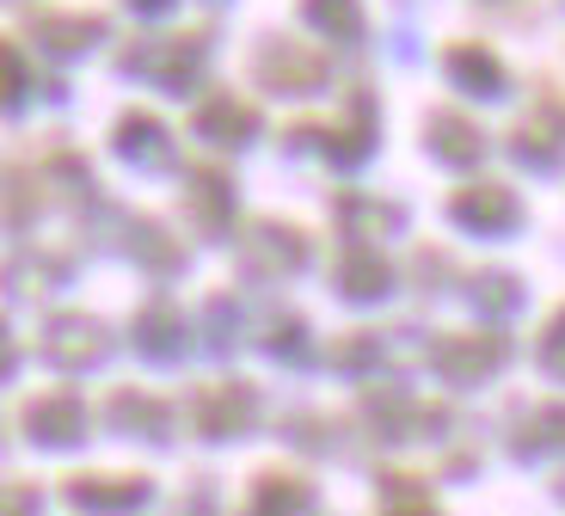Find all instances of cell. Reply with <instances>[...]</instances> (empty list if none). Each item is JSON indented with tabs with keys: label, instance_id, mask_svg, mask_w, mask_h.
I'll use <instances>...</instances> for the list:
<instances>
[{
	"label": "cell",
	"instance_id": "1",
	"mask_svg": "<svg viewBox=\"0 0 565 516\" xmlns=\"http://www.w3.org/2000/svg\"><path fill=\"white\" fill-rule=\"evenodd\" d=\"M25 431L38 436V443H74V436L86 431V412H81V400H68V393L31 400L25 406Z\"/></svg>",
	"mask_w": 565,
	"mask_h": 516
},
{
	"label": "cell",
	"instance_id": "2",
	"mask_svg": "<svg viewBox=\"0 0 565 516\" xmlns=\"http://www.w3.org/2000/svg\"><path fill=\"white\" fill-rule=\"evenodd\" d=\"M43 350H50L56 364H93L105 350V333L93 320H81V314H62V320L43 333Z\"/></svg>",
	"mask_w": 565,
	"mask_h": 516
},
{
	"label": "cell",
	"instance_id": "3",
	"mask_svg": "<svg viewBox=\"0 0 565 516\" xmlns=\"http://www.w3.org/2000/svg\"><path fill=\"white\" fill-rule=\"evenodd\" d=\"M68 492L81 504H99V510H136L148 498V480H74Z\"/></svg>",
	"mask_w": 565,
	"mask_h": 516
},
{
	"label": "cell",
	"instance_id": "4",
	"mask_svg": "<svg viewBox=\"0 0 565 516\" xmlns=\"http://www.w3.org/2000/svg\"><path fill=\"white\" fill-rule=\"evenodd\" d=\"M31 31H38L50 50H81V43L99 38V19H74V13H38L31 19Z\"/></svg>",
	"mask_w": 565,
	"mask_h": 516
},
{
	"label": "cell",
	"instance_id": "5",
	"mask_svg": "<svg viewBox=\"0 0 565 516\" xmlns=\"http://www.w3.org/2000/svg\"><path fill=\"white\" fill-rule=\"evenodd\" d=\"M265 62H270V69H265L270 86H313V81H320V62L301 56V50H282V43H277V50H265Z\"/></svg>",
	"mask_w": 565,
	"mask_h": 516
},
{
	"label": "cell",
	"instance_id": "6",
	"mask_svg": "<svg viewBox=\"0 0 565 516\" xmlns=\"http://www.w3.org/2000/svg\"><path fill=\"white\" fill-rule=\"evenodd\" d=\"M198 129H210V136H253V112L234 105V98H210L203 117H198Z\"/></svg>",
	"mask_w": 565,
	"mask_h": 516
},
{
	"label": "cell",
	"instance_id": "7",
	"mask_svg": "<svg viewBox=\"0 0 565 516\" xmlns=\"http://www.w3.org/2000/svg\"><path fill=\"white\" fill-rule=\"evenodd\" d=\"M136 338L148 350H172L179 345V314H172V307H148V314L136 320Z\"/></svg>",
	"mask_w": 565,
	"mask_h": 516
},
{
	"label": "cell",
	"instance_id": "8",
	"mask_svg": "<svg viewBox=\"0 0 565 516\" xmlns=\"http://www.w3.org/2000/svg\"><path fill=\"white\" fill-rule=\"evenodd\" d=\"M301 498H308V492H301L296 480H265V486H258V516H296Z\"/></svg>",
	"mask_w": 565,
	"mask_h": 516
},
{
	"label": "cell",
	"instance_id": "9",
	"mask_svg": "<svg viewBox=\"0 0 565 516\" xmlns=\"http://www.w3.org/2000/svg\"><path fill=\"white\" fill-rule=\"evenodd\" d=\"M117 148H124V154H141V148H148V154H167V136H160L154 117H129V124L117 129Z\"/></svg>",
	"mask_w": 565,
	"mask_h": 516
},
{
	"label": "cell",
	"instance_id": "10",
	"mask_svg": "<svg viewBox=\"0 0 565 516\" xmlns=\"http://www.w3.org/2000/svg\"><path fill=\"white\" fill-rule=\"evenodd\" d=\"M25 93V62H19L13 43H0V98H19Z\"/></svg>",
	"mask_w": 565,
	"mask_h": 516
},
{
	"label": "cell",
	"instance_id": "11",
	"mask_svg": "<svg viewBox=\"0 0 565 516\" xmlns=\"http://www.w3.org/2000/svg\"><path fill=\"white\" fill-rule=\"evenodd\" d=\"M13 369V345H7V326H0V376Z\"/></svg>",
	"mask_w": 565,
	"mask_h": 516
},
{
	"label": "cell",
	"instance_id": "12",
	"mask_svg": "<svg viewBox=\"0 0 565 516\" xmlns=\"http://www.w3.org/2000/svg\"><path fill=\"white\" fill-rule=\"evenodd\" d=\"M148 7H160V0H148Z\"/></svg>",
	"mask_w": 565,
	"mask_h": 516
}]
</instances>
